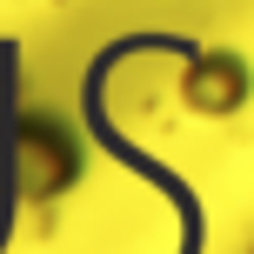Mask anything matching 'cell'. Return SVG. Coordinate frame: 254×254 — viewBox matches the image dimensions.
Segmentation results:
<instances>
[{
	"instance_id": "1",
	"label": "cell",
	"mask_w": 254,
	"mask_h": 254,
	"mask_svg": "<svg viewBox=\"0 0 254 254\" xmlns=\"http://www.w3.org/2000/svg\"><path fill=\"white\" fill-rule=\"evenodd\" d=\"M7 167H13V188H20L27 201H61V194L80 181V167H87V147H80V134H74L67 114L27 107V114L13 121Z\"/></svg>"
},
{
	"instance_id": "2",
	"label": "cell",
	"mask_w": 254,
	"mask_h": 254,
	"mask_svg": "<svg viewBox=\"0 0 254 254\" xmlns=\"http://www.w3.org/2000/svg\"><path fill=\"white\" fill-rule=\"evenodd\" d=\"M174 94H181V107H188L194 121H234L254 101V67H248V54H234V47H201V54H188Z\"/></svg>"
}]
</instances>
